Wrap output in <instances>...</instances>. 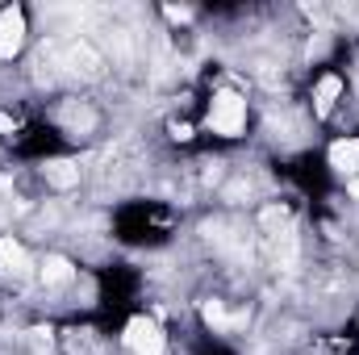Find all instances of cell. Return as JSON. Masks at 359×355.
<instances>
[{
	"instance_id": "7a4b0ae2",
	"label": "cell",
	"mask_w": 359,
	"mask_h": 355,
	"mask_svg": "<svg viewBox=\"0 0 359 355\" xmlns=\"http://www.w3.org/2000/svg\"><path fill=\"white\" fill-rule=\"evenodd\" d=\"M34 272H38V255L29 251V243L13 230H0V284L34 288Z\"/></svg>"
},
{
	"instance_id": "3957f363",
	"label": "cell",
	"mask_w": 359,
	"mask_h": 355,
	"mask_svg": "<svg viewBox=\"0 0 359 355\" xmlns=\"http://www.w3.org/2000/svg\"><path fill=\"white\" fill-rule=\"evenodd\" d=\"M172 339L155 314H134L121 326V355H168Z\"/></svg>"
},
{
	"instance_id": "6da1fadb",
	"label": "cell",
	"mask_w": 359,
	"mask_h": 355,
	"mask_svg": "<svg viewBox=\"0 0 359 355\" xmlns=\"http://www.w3.org/2000/svg\"><path fill=\"white\" fill-rule=\"evenodd\" d=\"M201 134H209L222 147H234L243 138H251L255 130V96L238 80H217L201 100Z\"/></svg>"
},
{
	"instance_id": "5b68a950",
	"label": "cell",
	"mask_w": 359,
	"mask_h": 355,
	"mask_svg": "<svg viewBox=\"0 0 359 355\" xmlns=\"http://www.w3.org/2000/svg\"><path fill=\"white\" fill-rule=\"evenodd\" d=\"M326 168L343 184H359V134H334L326 147Z\"/></svg>"
},
{
	"instance_id": "277c9868",
	"label": "cell",
	"mask_w": 359,
	"mask_h": 355,
	"mask_svg": "<svg viewBox=\"0 0 359 355\" xmlns=\"http://www.w3.org/2000/svg\"><path fill=\"white\" fill-rule=\"evenodd\" d=\"M34 51V25L21 4L0 8V63H21Z\"/></svg>"
}]
</instances>
